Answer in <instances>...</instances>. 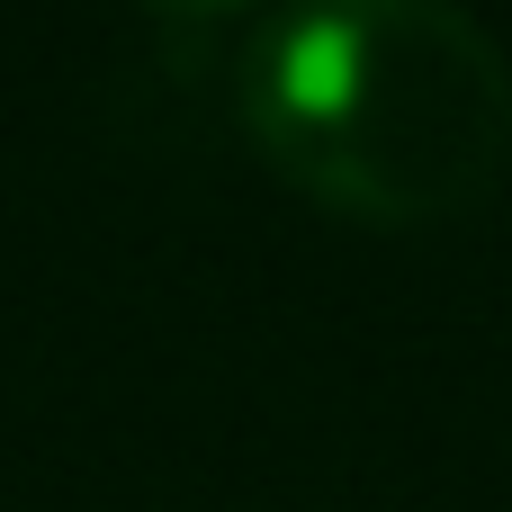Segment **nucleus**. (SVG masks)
<instances>
[{
    "instance_id": "1",
    "label": "nucleus",
    "mask_w": 512,
    "mask_h": 512,
    "mask_svg": "<svg viewBox=\"0 0 512 512\" xmlns=\"http://www.w3.org/2000/svg\"><path fill=\"white\" fill-rule=\"evenodd\" d=\"M234 99L288 180L378 225L459 216L512 153V54L450 0L270 9Z\"/></svg>"
}]
</instances>
